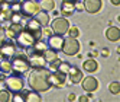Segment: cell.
<instances>
[{"label":"cell","mask_w":120,"mask_h":102,"mask_svg":"<svg viewBox=\"0 0 120 102\" xmlns=\"http://www.w3.org/2000/svg\"><path fill=\"white\" fill-rule=\"evenodd\" d=\"M2 2H3V0H0V3H2Z\"/></svg>","instance_id":"ab89813d"},{"label":"cell","mask_w":120,"mask_h":102,"mask_svg":"<svg viewBox=\"0 0 120 102\" xmlns=\"http://www.w3.org/2000/svg\"><path fill=\"white\" fill-rule=\"evenodd\" d=\"M70 63L68 61H59V64H58V67H56V70L58 72H62V73H68V70H70Z\"/></svg>","instance_id":"484cf974"},{"label":"cell","mask_w":120,"mask_h":102,"mask_svg":"<svg viewBox=\"0 0 120 102\" xmlns=\"http://www.w3.org/2000/svg\"><path fill=\"white\" fill-rule=\"evenodd\" d=\"M67 74H68L70 82H71L72 85H77V83H80V82L82 80V72L78 69V67H75V66H71Z\"/></svg>","instance_id":"9a60e30c"},{"label":"cell","mask_w":120,"mask_h":102,"mask_svg":"<svg viewBox=\"0 0 120 102\" xmlns=\"http://www.w3.org/2000/svg\"><path fill=\"white\" fill-rule=\"evenodd\" d=\"M65 79H67V74L62 72H58V70L49 72V82L55 88H62L65 83Z\"/></svg>","instance_id":"30bf717a"},{"label":"cell","mask_w":120,"mask_h":102,"mask_svg":"<svg viewBox=\"0 0 120 102\" xmlns=\"http://www.w3.org/2000/svg\"><path fill=\"white\" fill-rule=\"evenodd\" d=\"M101 54L104 55V57H106V55H109V50H103V53H101Z\"/></svg>","instance_id":"74e56055"},{"label":"cell","mask_w":120,"mask_h":102,"mask_svg":"<svg viewBox=\"0 0 120 102\" xmlns=\"http://www.w3.org/2000/svg\"><path fill=\"white\" fill-rule=\"evenodd\" d=\"M15 39H16V45H18L19 48H22V50H29L36 41V38L33 37V34L29 32L26 28H23L20 32L16 34Z\"/></svg>","instance_id":"3957f363"},{"label":"cell","mask_w":120,"mask_h":102,"mask_svg":"<svg viewBox=\"0 0 120 102\" xmlns=\"http://www.w3.org/2000/svg\"><path fill=\"white\" fill-rule=\"evenodd\" d=\"M42 38H48V37H51V35H52V29H49L48 26H42Z\"/></svg>","instance_id":"4dcf8cb0"},{"label":"cell","mask_w":120,"mask_h":102,"mask_svg":"<svg viewBox=\"0 0 120 102\" xmlns=\"http://www.w3.org/2000/svg\"><path fill=\"white\" fill-rule=\"evenodd\" d=\"M4 79H6L4 77V73H2V74H0V82H4Z\"/></svg>","instance_id":"f35d334b"},{"label":"cell","mask_w":120,"mask_h":102,"mask_svg":"<svg viewBox=\"0 0 120 102\" xmlns=\"http://www.w3.org/2000/svg\"><path fill=\"white\" fill-rule=\"evenodd\" d=\"M61 51L65 55H75V54H78L80 42L77 41V38H71V37L64 38V44H62Z\"/></svg>","instance_id":"8992f818"},{"label":"cell","mask_w":120,"mask_h":102,"mask_svg":"<svg viewBox=\"0 0 120 102\" xmlns=\"http://www.w3.org/2000/svg\"><path fill=\"white\" fill-rule=\"evenodd\" d=\"M74 7H75V10L82 12L84 10V3L81 2V0H75V2H74Z\"/></svg>","instance_id":"1f68e13d"},{"label":"cell","mask_w":120,"mask_h":102,"mask_svg":"<svg viewBox=\"0 0 120 102\" xmlns=\"http://www.w3.org/2000/svg\"><path fill=\"white\" fill-rule=\"evenodd\" d=\"M4 41V29L2 28V25H0V44Z\"/></svg>","instance_id":"d6a6232c"},{"label":"cell","mask_w":120,"mask_h":102,"mask_svg":"<svg viewBox=\"0 0 120 102\" xmlns=\"http://www.w3.org/2000/svg\"><path fill=\"white\" fill-rule=\"evenodd\" d=\"M81 82H82V89H84L85 92H88V93L97 90V88H98V80L94 79L93 76H88V77L82 79Z\"/></svg>","instance_id":"5bb4252c"},{"label":"cell","mask_w":120,"mask_h":102,"mask_svg":"<svg viewBox=\"0 0 120 102\" xmlns=\"http://www.w3.org/2000/svg\"><path fill=\"white\" fill-rule=\"evenodd\" d=\"M35 19L42 25V26H48V23H49V15H48V12L39 10V12L35 15Z\"/></svg>","instance_id":"44dd1931"},{"label":"cell","mask_w":120,"mask_h":102,"mask_svg":"<svg viewBox=\"0 0 120 102\" xmlns=\"http://www.w3.org/2000/svg\"><path fill=\"white\" fill-rule=\"evenodd\" d=\"M29 50H33V51H38V53H45V51L48 50V44H46V41L44 39H36L35 41V44H33Z\"/></svg>","instance_id":"d6986e66"},{"label":"cell","mask_w":120,"mask_h":102,"mask_svg":"<svg viewBox=\"0 0 120 102\" xmlns=\"http://www.w3.org/2000/svg\"><path fill=\"white\" fill-rule=\"evenodd\" d=\"M22 93H23V99L25 102H41L42 101V96L39 95V92L36 90H23L22 89Z\"/></svg>","instance_id":"e0dca14e"},{"label":"cell","mask_w":120,"mask_h":102,"mask_svg":"<svg viewBox=\"0 0 120 102\" xmlns=\"http://www.w3.org/2000/svg\"><path fill=\"white\" fill-rule=\"evenodd\" d=\"M10 101H13V102H25L22 90H19V92H15V93H13V96L10 98Z\"/></svg>","instance_id":"f1b7e54d"},{"label":"cell","mask_w":120,"mask_h":102,"mask_svg":"<svg viewBox=\"0 0 120 102\" xmlns=\"http://www.w3.org/2000/svg\"><path fill=\"white\" fill-rule=\"evenodd\" d=\"M49 72L51 70L45 69V67H42V69H33V72L29 73V79H28L30 89L36 90L39 93L48 92L52 88V85L49 82Z\"/></svg>","instance_id":"6da1fadb"},{"label":"cell","mask_w":120,"mask_h":102,"mask_svg":"<svg viewBox=\"0 0 120 102\" xmlns=\"http://www.w3.org/2000/svg\"><path fill=\"white\" fill-rule=\"evenodd\" d=\"M111 3H113L114 6H119L120 4V0H111Z\"/></svg>","instance_id":"8d00e7d4"},{"label":"cell","mask_w":120,"mask_h":102,"mask_svg":"<svg viewBox=\"0 0 120 102\" xmlns=\"http://www.w3.org/2000/svg\"><path fill=\"white\" fill-rule=\"evenodd\" d=\"M44 57H45L46 63L49 64V63H52V61L58 60V51H55V50H51V48L48 47V50H46L45 53H44Z\"/></svg>","instance_id":"603a6c76"},{"label":"cell","mask_w":120,"mask_h":102,"mask_svg":"<svg viewBox=\"0 0 120 102\" xmlns=\"http://www.w3.org/2000/svg\"><path fill=\"white\" fill-rule=\"evenodd\" d=\"M28 60H29V66L32 69H42V67L46 66V60L44 57V53H38V51L29 50Z\"/></svg>","instance_id":"52a82bcc"},{"label":"cell","mask_w":120,"mask_h":102,"mask_svg":"<svg viewBox=\"0 0 120 102\" xmlns=\"http://www.w3.org/2000/svg\"><path fill=\"white\" fill-rule=\"evenodd\" d=\"M4 3H7V4H13V3H19L20 0H3Z\"/></svg>","instance_id":"836d02e7"},{"label":"cell","mask_w":120,"mask_h":102,"mask_svg":"<svg viewBox=\"0 0 120 102\" xmlns=\"http://www.w3.org/2000/svg\"><path fill=\"white\" fill-rule=\"evenodd\" d=\"M0 72L4 73V74H10V73H12V64H10V60L3 58V60L0 61Z\"/></svg>","instance_id":"cb8c5ba5"},{"label":"cell","mask_w":120,"mask_h":102,"mask_svg":"<svg viewBox=\"0 0 120 102\" xmlns=\"http://www.w3.org/2000/svg\"><path fill=\"white\" fill-rule=\"evenodd\" d=\"M67 34H68V37H71V38H77L80 35V29L77 26H70L68 31H67Z\"/></svg>","instance_id":"83f0119b"},{"label":"cell","mask_w":120,"mask_h":102,"mask_svg":"<svg viewBox=\"0 0 120 102\" xmlns=\"http://www.w3.org/2000/svg\"><path fill=\"white\" fill-rule=\"evenodd\" d=\"M101 6H103L101 0H84V10H87L91 15L98 13L101 10Z\"/></svg>","instance_id":"4fadbf2b"},{"label":"cell","mask_w":120,"mask_h":102,"mask_svg":"<svg viewBox=\"0 0 120 102\" xmlns=\"http://www.w3.org/2000/svg\"><path fill=\"white\" fill-rule=\"evenodd\" d=\"M10 23H19V25H23L25 26V16L22 15V13H12V16H10V21H9Z\"/></svg>","instance_id":"d4e9b609"},{"label":"cell","mask_w":120,"mask_h":102,"mask_svg":"<svg viewBox=\"0 0 120 102\" xmlns=\"http://www.w3.org/2000/svg\"><path fill=\"white\" fill-rule=\"evenodd\" d=\"M75 12V7H74V2L72 0H62L61 3V15L64 18H68Z\"/></svg>","instance_id":"2e32d148"},{"label":"cell","mask_w":120,"mask_h":102,"mask_svg":"<svg viewBox=\"0 0 120 102\" xmlns=\"http://www.w3.org/2000/svg\"><path fill=\"white\" fill-rule=\"evenodd\" d=\"M25 28H26L29 32H32L33 34V37H35L36 39H41L42 38V25L35 19V18H32V19H29L26 23H25Z\"/></svg>","instance_id":"8fae6325"},{"label":"cell","mask_w":120,"mask_h":102,"mask_svg":"<svg viewBox=\"0 0 120 102\" xmlns=\"http://www.w3.org/2000/svg\"><path fill=\"white\" fill-rule=\"evenodd\" d=\"M4 85H6V89L15 93V92H19L25 88V82H23V77L19 74H12V76H7L4 79Z\"/></svg>","instance_id":"5b68a950"},{"label":"cell","mask_w":120,"mask_h":102,"mask_svg":"<svg viewBox=\"0 0 120 102\" xmlns=\"http://www.w3.org/2000/svg\"><path fill=\"white\" fill-rule=\"evenodd\" d=\"M16 48H18V45H16L15 42H12V41H3L2 44H0V57L10 60V58L13 57V54L16 53Z\"/></svg>","instance_id":"9c48e42d"},{"label":"cell","mask_w":120,"mask_h":102,"mask_svg":"<svg viewBox=\"0 0 120 102\" xmlns=\"http://www.w3.org/2000/svg\"><path fill=\"white\" fill-rule=\"evenodd\" d=\"M41 10L38 0H20V13L26 18H32Z\"/></svg>","instance_id":"277c9868"},{"label":"cell","mask_w":120,"mask_h":102,"mask_svg":"<svg viewBox=\"0 0 120 102\" xmlns=\"http://www.w3.org/2000/svg\"><path fill=\"white\" fill-rule=\"evenodd\" d=\"M91 98H88V96H81L80 98V102H87V101H90Z\"/></svg>","instance_id":"e575fe53"},{"label":"cell","mask_w":120,"mask_h":102,"mask_svg":"<svg viewBox=\"0 0 120 102\" xmlns=\"http://www.w3.org/2000/svg\"><path fill=\"white\" fill-rule=\"evenodd\" d=\"M9 101H10V92L0 90V102H9Z\"/></svg>","instance_id":"f546056e"},{"label":"cell","mask_w":120,"mask_h":102,"mask_svg":"<svg viewBox=\"0 0 120 102\" xmlns=\"http://www.w3.org/2000/svg\"><path fill=\"white\" fill-rule=\"evenodd\" d=\"M48 47L51 50H55V51H61L62 44H64V37L62 35H56V34H52L51 37H48Z\"/></svg>","instance_id":"7c38bea8"},{"label":"cell","mask_w":120,"mask_h":102,"mask_svg":"<svg viewBox=\"0 0 120 102\" xmlns=\"http://www.w3.org/2000/svg\"><path fill=\"white\" fill-rule=\"evenodd\" d=\"M10 64H12V72L15 74H19V76H23L26 74L30 69L29 66V60H28V55L26 54H13V57L10 58Z\"/></svg>","instance_id":"7a4b0ae2"},{"label":"cell","mask_w":120,"mask_h":102,"mask_svg":"<svg viewBox=\"0 0 120 102\" xmlns=\"http://www.w3.org/2000/svg\"><path fill=\"white\" fill-rule=\"evenodd\" d=\"M68 28H70V22L67 21V18H55L52 21V25H51V29H52L54 34L56 35H65Z\"/></svg>","instance_id":"ba28073f"},{"label":"cell","mask_w":120,"mask_h":102,"mask_svg":"<svg viewBox=\"0 0 120 102\" xmlns=\"http://www.w3.org/2000/svg\"><path fill=\"white\" fill-rule=\"evenodd\" d=\"M109 90L113 93V95H119V92H120V83L119 82H111L109 85Z\"/></svg>","instance_id":"4316f807"},{"label":"cell","mask_w":120,"mask_h":102,"mask_svg":"<svg viewBox=\"0 0 120 102\" xmlns=\"http://www.w3.org/2000/svg\"><path fill=\"white\" fill-rule=\"evenodd\" d=\"M82 69L84 72H88V73H94L97 69H98V64L96 60H93V58H90V60H85L84 64H82Z\"/></svg>","instance_id":"ffe728a7"},{"label":"cell","mask_w":120,"mask_h":102,"mask_svg":"<svg viewBox=\"0 0 120 102\" xmlns=\"http://www.w3.org/2000/svg\"><path fill=\"white\" fill-rule=\"evenodd\" d=\"M67 99H68V101H75V95H74V93H70Z\"/></svg>","instance_id":"d590c367"},{"label":"cell","mask_w":120,"mask_h":102,"mask_svg":"<svg viewBox=\"0 0 120 102\" xmlns=\"http://www.w3.org/2000/svg\"><path fill=\"white\" fill-rule=\"evenodd\" d=\"M39 7H41V10H44V12H51V10L55 9V2L54 0H41Z\"/></svg>","instance_id":"7402d4cb"},{"label":"cell","mask_w":120,"mask_h":102,"mask_svg":"<svg viewBox=\"0 0 120 102\" xmlns=\"http://www.w3.org/2000/svg\"><path fill=\"white\" fill-rule=\"evenodd\" d=\"M106 38L109 41H119V38H120V29H119V26H110V28H107Z\"/></svg>","instance_id":"ac0fdd59"}]
</instances>
